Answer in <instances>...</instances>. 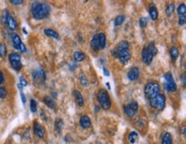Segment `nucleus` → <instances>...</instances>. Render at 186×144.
Masks as SVG:
<instances>
[{
	"label": "nucleus",
	"instance_id": "nucleus-1",
	"mask_svg": "<svg viewBox=\"0 0 186 144\" xmlns=\"http://www.w3.org/2000/svg\"><path fill=\"white\" fill-rule=\"evenodd\" d=\"M112 54L116 58L119 60L123 64H126L131 58L130 50V43L126 40H122L118 44V46L112 50Z\"/></svg>",
	"mask_w": 186,
	"mask_h": 144
},
{
	"label": "nucleus",
	"instance_id": "nucleus-2",
	"mask_svg": "<svg viewBox=\"0 0 186 144\" xmlns=\"http://www.w3.org/2000/svg\"><path fill=\"white\" fill-rule=\"evenodd\" d=\"M31 12L34 19L42 20L46 18L50 15L51 7L46 3L34 2L31 6Z\"/></svg>",
	"mask_w": 186,
	"mask_h": 144
},
{
	"label": "nucleus",
	"instance_id": "nucleus-3",
	"mask_svg": "<svg viewBox=\"0 0 186 144\" xmlns=\"http://www.w3.org/2000/svg\"><path fill=\"white\" fill-rule=\"evenodd\" d=\"M157 52H158V50H157L155 45H154V42H150L149 44L147 45L142 50V62L145 64L149 65L153 61L154 57L157 54Z\"/></svg>",
	"mask_w": 186,
	"mask_h": 144
},
{
	"label": "nucleus",
	"instance_id": "nucleus-4",
	"mask_svg": "<svg viewBox=\"0 0 186 144\" xmlns=\"http://www.w3.org/2000/svg\"><path fill=\"white\" fill-rule=\"evenodd\" d=\"M144 93H145V95L150 100V99L154 98V96L160 93V86L157 82L150 81L145 85Z\"/></svg>",
	"mask_w": 186,
	"mask_h": 144
},
{
	"label": "nucleus",
	"instance_id": "nucleus-5",
	"mask_svg": "<svg viewBox=\"0 0 186 144\" xmlns=\"http://www.w3.org/2000/svg\"><path fill=\"white\" fill-rule=\"evenodd\" d=\"M97 99L100 106L105 110H108L112 106V100L109 96V94L106 89H100L97 94Z\"/></svg>",
	"mask_w": 186,
	"mask_h": 144
},
{
	"label": "nucleus",
	"instance_id": "nucleus-6",
	"mask_svg": "<svg viewBox=\"0 0 186 144\" xmlns=\"http://www.w3.org/2000/svg\"><path fill=\"white\" fill-rule=\"evenodd\" d=\"M150 106L158 111H162L166 106V96L160 93L154 98L150 99Z\"/></svg>",
	"mask_w": 186,
	"mask_h": 144
},
{
	"label": "nucleus",
	"instance_id": "nucleus-7",
	"mask_svg": "<svg viewBox=\"0 0 186 144\" xmlns=\"http://www.w3.org/2000/svg\"><path fill=\"white\" fill-rule=\"evenodd\" d=\"M164 88L169 93L177 90V85L171 72H167L164 75Z\"/></svg>",
	"mask_w": 186,
	"mask_h": 144
},
{
	"label": "nucleus",
	"instance_id": "nucleus-8",
	"mask_svg": "<svg viewBox=\"0 0 186 144\" xmlns=\"http://www.w3.org/2000/svg\"><path fill=\"white\" fill-rule=\"evenodd\" d=\"M33 82L36 85H43L46 82V73L42 68H37L32 73Z\"/></svg>",
	"mask_w": 186,
	"mask_h": 144
},
{
	"label": "nucleus",
	"instance_id": "nucleus-9",
	"mask_svg": "<svg viewBox=\"0 0 186 144\" xmlns=\"http://www.w3.org/2000/svg\"><path fill=\"white\" fill-rule=\"evenodd\" d=\"M9 61L11 64L12 68L16 70L20 71L22 68V60H21V56L20 54L16 52H12L9 55Z\"/></svg>",
	"mask_w": 186,
	"mask_h": 144
},
{
	"label": "nucleus",
	"instance_id": "nucleus-10",
	"mask_svg": "<svg viewBox=\"0 0 186 144\" xmlns=\"http://www.w3.org/2000/svg\"><path fill=\"white\" fill-rule=\"evenodd\" d=\"M138 104L136 101H131L130 104L124 106V113L129 117V118H133L136 113L137 112Z\"/></svg>",
	"mask_w": 186,
	"mask_h": 144
},
{
	"label": "nucleus",
	"instance_id": "nucleus-11",
	"mask_svg": "<svg viewBox=\"0 0 186 144\" xmlns=\"http://www.w3.org/2000/svg\"><path fill=\"white\" fill-rule=\"evenodd\" d=\"M3 18H4V22L7 24V26L9 27V28L11 30H16L17 28V22L14 19V17L10 15V13L8 12V10H4V16H3Z\"/></svg>",
	"mask_w": 186,
	"mask_h": 144
},
{
	"label": "nucleus",
	"instance_id": "nucleus-12",
	"mask_svg": "<svg viewBox=\"0 0 186 144\" xmlns=\"http://www.w3.org/2000/svg\"><path fill=\"white\" fill-rule=\"evenodd\" d=\"M34 133L36 136H38L39 138H44L46 136V130L38 122H34Z\"/></svg>",
	"mask_w": 186,
	"mask_h": 144
},
{
	"label": "nucleus",
	"instance_id": "nucleus-13",
	"mask_svg": "<svg viewBox=\"0 0 186 144\" xmlns=\"http://www.w3.org/2000/svg\"><path fill=\"white\" fill-rule=\"evenodd\" d=\"M127 76H128V78L130 81L137 80L139 76H140V70H139V68H137V67H132V68H130L129 70V71H128Z\"/></svg>",
	"mask_w": 186,
	"mask_h": 144
},
{
	"label": "nucleus",
	"instance_id": "nucleus-14",
	"mask_svg": "<svg viewBox=\"0 0 186 144\" xmlns=\"http://www.w3.org/2000/svg\"><path fill=\"white\" fill-rule=\"evenodd\" d=\"M80 125L82 129H89L92 123H91V119L87 115H82L80 118Z\"/></svg>",
	"mask_w": 186,
	"mask_h": 144
},
{
	"label": "nucleus",
	"instance_id": "nucleus-15",
	"mask_svg": "<svg viewBox=\"0 0 186 144\" xmlns=\"http://www.w3.org/2000/svg\"><path fill=\"white\" fill-rule=\"evenodd\" d=\"M90 46L92 49L95 52H98L100 49V40H99V37L98 34L94 35V37L92 38L91 42H90Z\"/></svg>",
	"mask_w": 186,
	"mask_h": 144
},
{
	"label": "nucleus",
	"instance_id": "nucleus-16",
	"mask_svg": "<svg viewBox=\"0 0 186 144\" xmlns=\"http://www.w3.org/2000/svg\"><path fill=\"white\" fill-rule=\"evenodd\" d=\"M43 101L47 106L48 107L52 109V110H55V109L57 108V103H56L53 99L51 98L50 96H45V97L43 98Z\"/></svg>",
	"mask_w": 186,
	"mask_h": 144
},
{
	"label": "nucleus",
	"instance_id": "nucleus-17",
	"mask_svg": "<svg viewBox=\"0 0 186 144\" xmlns=\"http://www.w3.org/2000/svg\"><path fill=\"white\" fill-rule=\"evenodd\" d=\"M73 94H74V97H75V100L77 103V105L79 106H83L84 105V99L82 94L80 93V91L78 90H75L73 92Z\"/></svg>",
	"mask_w": 186,
	"mask_h": 144
},
{
	"label": "nucleus",
	"instance_id": "nucleus-18",
	"mask_svg": "<svg viewBox=\"0 0 186 144\" xmlns=\"http://www.w3.org/2000/svg\"><path fill=\"white\" fill-rule=\"evenodd\" d=\"M11 40L13 43V46L16 50H19L20 45L22 44V40L20 38V36L17 34H11Z\"/></svg>",
	"mask_w": 186,
	"mask_h": 144
},
{
	"label": "nucleus",
	"instance_id": "nucleus-19",
	"mask_svg": "<svg viewBox=\"0 0 186 144\" xmlns=\"http://www.w3.org/2000/svg\"><path fill=\"white\" fill-rule=\"evenodd\" d=\"M44 34L48 37H51V38H54L56 40H59V34H58L57 31H55L54 29L52 28H46L44 29Z\"/></svg>",
	"mask_w": 186,
	"mask_h": 144
},
{
	"label": "nucleus",
	"instance_id": "nucleus-20",
	"mask_svg": "<svg viewBox=\"0 0 186 144\" xmlns=\"http://www.w3.org/2000/svg\"><path fill=\"white\" fill-rule=\"evenodd\" d=\"M161 144H172V136L171 133L166 132L162 136Z\"/></svg>",
	"mask_w": 186,
	"mask_h": 144
},
{
	"label": "nucleus",
	"instance_id": "nucleus-21",
	"mask_svg": "<svg viewBox=\"0 0 186 144\" xmlns=\"http://www.w3.org/2000/svg\"><path fill=\"white\" fill-rule=\"evenodd\" d=\"M149 16L152 20L155 21L158 18V16H159V13H158V10H157V8H156L154 5L150 6L149 8Z\"/></svg>",
	"mask_w": 186,
	"mask_h": 144
},
{
	"label": "nucleus",
	"instance_id": "nucleus-22",
	"mask_svg": "<svg viewBox=\"0 0 186 144\" xmlns=\"http://www.w3.org/2000/svg\"><path fill=\"white\" fill-rule=\"evenodd\" d=\"M54 126H55V130L58 132H61L63 128H64V121L62 118H58L57 119L55 120V124H54Z\"/></svg>",
	"mask_w": 186,
	"mask_h": 144
},
{
	"label": "nucleus",
	"instance_id": "nucleus-23",
	"mask_svg": "<svg viewBox=\"0 0 186 144\" xmlns=\"http://www.w3.org/2000/svg\"><path fill=\"white\" fill-rule=\"evenodd\" d=\"M178 55H179V52H178V49L176 47V46H172L170 50V56L172 58V60L175 62L177 58H178Z\"/></svg>",
	"mask_w": 186,
	"mask_h": 144
},
{
	"label": "nucleus",
	"instance_id": "nucleus-24",
	"mask_svg": "<svg viewBox=\"0 0 186 144\" xmlns=\"http://www.w3.org/2000/svg\"><path fill=\"white\" fill-rule=\"evenodd\" d=\"M74 58H75L76 61L82 62V61H83V60L86 58V54L83 53V52H81V51H76V52H75V53H74Z\"/></svg>",
	"mask_w": 186,
	"mask_h": 144
},
{
	"label": "nucleus",
	"instance_id": "nucleus-25",
	"mask_svg": "<svg viewBox=\"0 0 186 144\" xmlns=\"http://www.w3.org/2000/svg\"><path fill=\"white\" fill-rule=\"evenodd\" d=\"M129 141L132 144L136 143L138 141V138H139V136H138L137 132L136 131H131L130 134H129Z\"/></svg>",
	"mask_w": 186,
	"mask_h": 144
},
{
	"label": "nucleus",
	"instance_id": "nucleus-26",
	"mask_svg": "<svg viewBox=\"0 0 186 144\" xmlns=\"http://www.w3.org/2000/svg\"><path fill=\"white\" fill-rule=\"evenodd\" d=\"M99 37V40H100V48L104 49L106 47V35L103 33H100L98 34Z\"/></svg>",
	"mask_w": 186,
	"mask_h": 144
},
{
	"label": "nucleus",
	"instance_id": "nucleus-27",
	"mask_svg": "<svg viewBox=\"0 0 186 144\" xmlns=\"http://www.w3.org/2000/svg\"><path fill=\"white\" fill-rule=\"evenodd\" d=\"M124 20H125V16H124V15L118 16L117 17L115 18V20H114V25H115L116 27L120 26V25H122V24L124 23Z\"/></svg>",
	"mask_w": 186,
	"mask_h": 144
},
{
	"label": "nucleus",
	"instance_id": "nucleus-28",
	"mask_svg": "<svg viewBox=\"0 0 186 144\" xmlns=\"http://www.w3.org/2000/svg\"><path fill=\"white\" fill-rule=\"evenodd\" d=\"M177 12H178V16H184L186 13L185 4H181L178 7Z\"/></svg>",
	"mask_w": 186,
	"mask_h": 144
},
{
	"label": "nucleus",
	"instance_id": "nucleus-29",
	"mask_svg": "<svg viewBox=\"0 0 186 144\" xmlns=\"http://www.w3.org/2000/svg\"><path fill=\"white\" fill-rule=\"evenodd\" d=\"M174 10H175V4H174L173 3H172V4H170L166 7V16H170L173 13Z\"/></svg>",
	"mask_w": 186,
	"mask_h": 144
},
{
	"label": "nucleus",
	"instance_id": "nucleus-30",
	"mask_svg": "<svg viewBox=\"0 0 186 144\" xmlns=\"http://www.w3.org/2000/svg\"><path fill=\"white\" fill-rule=\"evenodd\" d=\"M7 55V47L5 44L0 43V58H4Z\"/></svg>",
	"mask_w": 186,
	"mask_h": 144
},
{
	"label": "nucleus",
	"instance_id": "nucleus-31",
	"mask_svg": "<svg viewBox=\"0 0 186 144\" xmlns=\"http://www.w3.org/2000/svg\"><path fill=\"white\" fill-rule=\"evenodd\" d=\"M148 23V19L145 16H142V17L140 18L139 20V24H140V27L141 28H145L147 25Z\"/></svg>",
	"mask_w": 186,
	"mask_h": 144
},
{
	"label": "nucleus",
	"instance_id": "nucleus-32",
	"mask_svg": "<svg viewBox=\"0 0 186 144\" xmlns=\"http://www.w3.org/2000/svg\"><path fill=\"white\" fill-rule=\"evenodd\" d=\"M30 110L34 113L37 112V103H36V101L34 99H32L30 100Z\"/></svg>",
	"mask_w": 186,
	"mask_h": 144
},
{
	"label": "nucleus",
	"instance_id": "nucleus-33",
	"mask_svg": "<svg viewBox=\"0 0 186 144\" xmlns=\"http://www.w3.org/2000/svg\"><path fill=\"white\" fill-rule=\"evenodd\" d=\"M7 89L4 87H0V99H4L7 95Z\"/></svg>",
	"mask_w": 186,
	"mask_h": 144
},
{
	"label": "nucleus",
	"instance_id": "nucleus-34",
	"mask_svg": "<svg viewBox=\"0 0 186 144\" xmlns=\"http://www.w3.org/2000/svg\"><path fill=\"white\" fill-rule=\"evenodd\" d=\"M80 82L83 87H88V80L84 75H81L80 76Z\"/></svg>",
	"mask_w": 186,
	"mask_h": 144
},
{
	"label": "nucleus",
	"instance_id": "nucleus-35",
	"mask_svg": "<svg viewBox=\"0 0 186 144\" xmlns=\"http://www.w3.org/2000/svg\"><path fill=\"white\" fill-rule=\"evenodd\" d=\"M178 22V24H179L180 26H182V25H184V24H185V22H186L185 15H184V16H179Z\"/></svg>",
	"mask_w": 186,
	"mask_h": 144
},
{
	"label": "nucleus",
	"instance_id": "nucleus-36",
	"mask_svg": "<svg viewBox=\"0 0 186 144\" xmlns=\"http://www.w3.org/2000/svg\"><path fill=\"white\" fill-rule=\"evenodd\" d=\"M10 3H11L15 5H18V4H22L23 3V1L22 0H10Z\"/></svg>",
	"mask_w": 186,
	"mask_h": 144
},
{
	"label": "nucleus",
	"instance_id": "nucleus-37",
	"mask_svg": "<svg viewBox=\"0 0 186 144\" xmlns=\"http://www.w3.org/2000/svg\"><path fill=\"white\" fill-rule=\"evenodd\" d=\"M20 84H21L22 87H26V86L28 85V82H27L23 77L21 76V77H20Z\"/></svg>",
	"mask_w": 186,
	"mask_h": 144
},
{
	"label": "nucleus",
	"instance_id": "nucleus-38",
	"mask_svg": "<svg viewBox=\"0 0 186 144\" xmlns=\"http://www.w3.org/2000/svg\"><path fill=\"white\" fill-rule=\"evenodd\" d=\"M26 50H27V49H26V46H25V45H24L23 43L22 42V44L20 45V47H19V51H21V52L23 53V52H26Z\"/></svg>",
	"mask_w": 186,
	"mask_h": 144
},
{
	"label": "nucleus",
	"instance_id": "nucleus-39",
	"mask_svg": "<svg viewBox=\"0 0 186 144\" xmlns=\"http://www.w3.org/2000/svg\"><path fill=\"white\" fill-rule=\"evenodd\" d=\"M4 74L3 72L0 71V85L4 82Z\"/></svg>",
	"mask_w": 186,
	"mask_h": 144
},
{
	"label": "nucleus",
	"instance_id": "nucleus-40",
	"mask_svg": "<svg viewBox=\"0 0 186 144\" xmlns=\"http://www.w3.org/2000/svg\"><path fill=\"white\" fill-rule=\"evenodd\" d=\"M103 71H104V75H105V76H110V73H109V71H108L105 67L103 68Z\"/></svg>",
	"mask_w": 186,
	"mask_h": 144
},
{
	"label": "nucleus",
	"instance_id": "nucleus-41",
	"mask_svg": "<svg viewBox=\"0 0 186 144\" xmlns=\"http://www.w3.org/2000/svg\"><path fill=\"white\" fill-rule=\"evenodd\" d=\"M64 140H65L66 142H71L72 138L70 137V135H67L65 137H64Z\"/></svg>",
	"mask_w": 186,
	"mask_h": 144
},
{
	"label": "nucleus",
	"instance_id": "nucleus-42",
	"mask_svg": "<svg viewBox=\"0 0 186 144\" xmlns=\"http://www.w3.org/2000/svg\"><path fill=\"white\" fill-rule=\"evenodd\" d=\"M100 110V107L99 106H95V107H94V111H95V112H98Z\"/></svg>",
	"mask_w": 186,
	"mask_h": 144
},
{
	"label": "nucleus",
	"instance_id": "nucleus-43",
	"mask_svg": "<svg viewBox=\"0 0 186 144\" xmlns=\"http://www.w3.org/2000/svg\"><path fill=\"white\" fill-rule=\"evenodd\" d=\"M183 132V135H185V127H183V130H181V133Z\"/></svg>",
	"mask_w": 186,
	"mask_h": 144
},
{
	"label": "nucleus",
	"instance_id": "nucleus-44",
	"mask_svg": "<svg viewBox=\"0 0 186 144\" xmlns=\"http://www.w3.org/2000/svg\"><path fill=\"white\" fill-rule=\"evenodd\" d=\"M106 85H107L108 89H111V87H110V83H109V82H106Z\"/></svg>",
	"mask_w": 186,
	"mask_h": 144
},
{
	"label": "nucleus",
	"instance_id": "nucleus-45",
	"mask_svg": "<svg viewBox=\"0 0 186 144\" xmlns=\"http://www.w3.org/2000/svg\"><path fill=\"white\" fill-rule=\"evenodd\" d=\"M22 31H23V33L25 34H27L28 33H27V31H26V29L25 28H22Z\"/></svg>",
	"mask_w": 186,
	"mask_h": 144
}]
</instances>
